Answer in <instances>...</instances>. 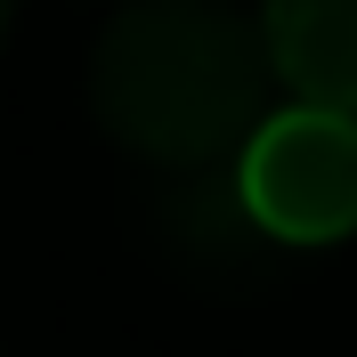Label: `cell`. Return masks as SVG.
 Segmentation results:
<instances>
[{"label":"cell","instance_id":"5","mask_svg":"<svg viewBox=\"0 0 357 357\" xmlns=\"http://www.w3.org/2000/svg\"><path fill=\"white\" fill-rule=\"evenodd\" d=\"M0 33H8V0H0Z\"/></svg>","mask_w":357,"mask_h":357},{"label":"cell","instance_id":"1","mask_svg":"<svg viewBox=\"0 0 357 357\" xmlns=\"http://www.w3.org/2000/svg\"><path fill=\"white\" fill-rule=\"evenodd\" d=\"M268 33L236 0H122L89 57L98 122L155 171L236 162L268 122Z\"/></svg>","mask_w":357,"mask_h":357},{"label":"cell","instance_id":"2","mask_svg":"<svg viewBox=\"0 0 357 357\" xmlns=\"http://www.w3.org/2000/svg\"><path fill=\"white\" fill-rule=\"evenodd\" d=\"M236 171H244L252 211L292 252L341 244L357 227V114L292 98L284 114H268L260 130H252Z\"/></svg>","mask_w":357,"mask_h":357},{"label":"cell","instance_id":"4","mask_svg":"<svg viewBox=\"0 0 357 357\" xmlns=\"http://www.w3.org/2000/svg\"><path fill=\"white\" fill-rule=\"evenodd\" d=\"M260 33L292 98L357 114V0H268Z\"/></svg>","mask_w":357,"mask_h":357},{"label":"cell","instance_id":"3","mask_svg":"<svg viewBox=\"0 0 357 357\" xmlns=\"http://www.w3.org/2000/svg\"><path fill=\"white\" fill-rule=\"evenodd\" d=\"M155 236L171 252V268H187L203 292H252L276 276L284 260V236L252 211L244 171L236 162H203V171H162L155 195Z\"/></svg>","mask_w":357,"mask_h":357}]
</instances>
